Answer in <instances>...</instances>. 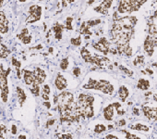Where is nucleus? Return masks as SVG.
<instances>
[{
    "label": "nucleus",
    "instance_id": "nucleus-35",
    "mask_svg": "<svg viewBox=\"0 0 157 139\" xmlns=\"http://www.w3.org/2000/svg\"><path fill=\"white\" fill-rule=\"evenodd\" d=\"M72 22H73V18L71 17H67L66 19V29L67 30H72Z\"/></svg>",
    "mask_w": 157,
    "mask_h": 139
},
{
    "label": "nucleus",
    "instance_id": "nucleus-46",
    "mask_svg": "<svg viewBox=\"0 0 157 139\" xmlns=\"http://www.w3.org/2000/svg\"><path fill=\"white\" fill-rule=\"evenodd\" d=\"M132 114L136 115V116H140V109H137V108H134L133 110H132Z\"/></svg>",
    "mask_w": 157,
    "mask_h": 139
},
{
    "label": "nucleus",
    "instance_id": "nucleus-6",
    "mask_svg": "<svg viewBox=\"0 0 157 139\" xmlns=\"http://www.w3.org/2000/svg\"><path fill=\"white\" fill-rule=\"evenodd\" d=\"M146 1H136V0H132V1H119L117 11L118 13H131L133 11H137L140 9L141 5H143Z\"/></svg>",
    "mask_w": 157,
    "mask_h": 139
},
{
    "label": "nucleus",
    "instance_id": "nucleus-17",
    "mask_svg": "<svg viewBox=\"0 0 157 139\" xmlns=\"http://www.w3.org/2000/svg\"><path fill=\"white\" fill-rule=\"evenodd\" d=\"M104 117L106 121H113L114 119V112H115V108H114V105L113 104H110L108 106H106L105 109H104Z\"/></svg>",
    "mask_w": 157,
    "mask_h": 139
},
{
    "label": "nucleus",
    "instance_id": "nucleus-18",
    "mask_svg": "<svg viewBox=\"0 0 157 139\" xmlns=\"http://www.w3.org/2000/svg\"><path fill=\"white\" fill-rule=\"evenodd\" d=\"M66 28V26L56 22L54 26H53V31L55 33V38L56 40H61L62 39V34H63V31L64 29Z\"/></svg>",
    "mask_w": 157,
    "mask_h": 139
},
{
    "label": "nucleus",
    "instance_id": "nucleus-23",
    "mask_svg": "<svg viewBox=\"0 0 157 139\" xmlns=\"http://www.w3.org/2000/svg\"><path fill=\"white\" fill-rule=\"evenodd\" d=\"M137 87H138L140 90L147 91V90L150 88V82H149V80H146V79H140V80L138 81Z\"/></svg>",
    "mask_w": 157,
    "mask_h": 139
},
{
    "label": "nucleus",
    "instance_id": "nucleus-31",
    "mask_svg": "<svg viewBox=\"0 0 157 139\" xmlns=\"http://www.w3.org/2000/svg\"><path fill=\"white\" fill-rule=\"evenodd\" d=\"M106 131V127L105 126V124H96L94 127V133H101Z\"/></svg>",
    "mask_w": 157,
    "mask_h": 139
},
{
    "label": "nucleus",
    "instance_id": "nucleus-42",
    "mask_svg": "<svg viewBox=\"0 0 157 139\" xmlns=\"http://www.w3.org/2000/svg\"><path fill=\"white\" fill-rule=\"evenodd\" d=\"M113 105H114V108H115V109L117 111L118 109H120V108H121V104L119 103V102H114V103H112Z\"/></svg>",
    "mask_w": 157,
    "mask_h": 139
},
{
    "label": "nucleus",
    "instance_id": "nucleus-33",
    "mask_svg": "<svg viewBox=\"0 0 157 139\" xmlns=\"http://www.w3.org/2000/svg\"><path fill=\"white\" fill-rule=\"evenodd\" d=\"M112 3H113V1H111V0H105V1H103V2L100 4V6H101L102 8H104L105 10H108L111 8Z\"/></svg>",
    "mask_w": 157,
    "mask_h": 139
},
{
    "label": "nucleus",
    "instance_id": "nucleus-30",
    "mask_svg": "<svg viewBox=\"0 0 157 139\" xmlns=\"http://www.w3.org/2000/svg\"><path fill=\"white\" fill-rule=\"evenodd\" d=\"M118 68H119L120 71H122L127 76H128V77H132V76H133V72L130 71V70H128V68H126V67H124V66H122V65H119Z\"/></svg>",
    "mask_w": 157,
    "mask_h": 139
},
{
    "label": "nucleus",
    "instance_id": "nucleus-36",
    "mask_svg": "<svg viewBox=\"0 0 157 139\" xmlns=\"http://www.w3.org/2000/svg\"><path fill=\"white\" fill-rule=\"evenodd\" d=\"M101 23V20L100 19H96V20H91V21H88L87 22V24L92 28V27H94V26H96V25H98V24H100Z\"/></svg>",
    "mask_w": 157,
    "mask_h": 139
},
{
    "label": "nucleus",
    "instance_id": "nucleus-29",
    "mask_svg": "<svg viewBox=\"0 0 157 139\" xmlns=\"http://www.w3.org/2000/svg\"><path fill=\"white\" fill-rule=\"evenodd\" d=\"M68 65H69V63H68V58H64L60 61L59 67H60V69L62 70V71H66V70L68 68Z\"/></svg>",
    "mask_w": 157,
    "mask_h": 139
},
{
    "label": "nucleus",
    "instance_id": "nucleus-4",
    "mask_svg": "<svg viewBox=\"0 0 157 139\" xmlns=\"http://www.w3.org/2000/svg\"><path fill=\"white\" fill-rule=\"evenodd\" d=\"M82 88L84 89H93V90H98L103 92L105 95H112L114 93L115 87L114 85L107 80H94V79H89L88 83L86 85H82Z\"/></svg>",
    "mask_w": 157,
    "mask_h": 139
},
{
    "label": "nucleus",
    "instance_id": "nucleus-3",
    "mask_svg": "<svg viewBox=\"0 0 157 139\" xmlns=\"http://www.w3.org/2000/svg\"><path fill=\"white\" fill-rule=\"evenodd\" d=\"M94 97L90 94H80L78 97V101L76 102V110L77 114L82 117L91 119L94 116Z\"/></svg>",
    "mask_w": 157,
    "mask_h": 139
},
{
    "label": "nucleus",
    "instance_id": "nucleus-38",
    "mask_svg": "<svg viewBox=\"0 0 157 139\" xmlns=\"http://www.w3.org/2000/svg\"><path fill=\"white\" fill-rule=\"evenodd\" d=\"M58 139H73L72 133H63V134H56Z\"/></svg>",
    "mask_w": 157,
    "mask_h": 139
},
{
    "label": "nucleus",
    "instance_id": "nucleus-9",
    "mask_svg": "<svg viewBox=\"0 0 157 139\" xmlns=\"http://www.w3.org/2000/svg\"><path fill=\"white\" fill-rule=\"evenodd\" d=\"M110 44L111 43L105 37H102L97 43H94L92 46L95 50L102 52L104 55H107L110 52Z\"/></svg>",
    "mask_w": 157,
    "mask_h": 139
},
{
    "label": "nucleus",
    "instance_id": "nucleus-49",
    "mask_svg": "<svg viewBox=\"0 0 157 139\" xmlns=\"http://www.w3.org/2000/svg\"><path fill=\"white\" fill-rule=\"evenodd\" d=\"M44 105L47 108V109H51V104L48 102V101H46V102H44Z\"/></svg>",
    "mask_w": 157,
    "mask_h": 139
},
{
    "label": "nucleus",
    "instance_id": "nucleus-47",
    "mask_svg": "<svg viewBox=\"0 0 157 139\" xmlns=\"http://www.w3.org/2000/svg\"><path fill=\"white\" fill-rule=\"evenodd\" d=\"M11 133H12V134L17 133V126L15 124H12V126H11Z\"/></svg>",
    "mask_w": 157,
    "mask_h": 139
},
{
    "label": "nucleus",
    "instance_id": "nucleus-28",
    "mask_svg": "<svg viewBox=\"0 0 157 139\" xmlns=\"http://www.w3.org/2000/svg\"><path fill=\"white\" fill-rule=\"evenodd\" d=\"M120 132H121L122 133L125 134L126 139H141L140 137H139V136H137L136 134H133V133L128 132L127 130H120Z\"/></svg>",
    "mask_w": 157,
    "mask_h": 139
},
{
    "label": "nucleus",
    "instance_id": "nucleus-50",
    "mask_svg": "<svg viewBox=\"0 0 157 139\" xmlns=\"http://www.w3.org/2000/svg\"><path fill=\"white\" fill-rule=\"evenodd\" d=\"M27 137H26V135H24V134H21V135H19V137H18V139H26Z\"/></svg>",
    "mask_w": 157,
    "mask_h": 139
},
{
    "label": "nucleus",
    "instance_id": "nucleus-41",
    "mask_svg": "<svg viewBox=\"0 0 157 139\" xmlns=\"http://www.w3.org/2000/svg\"><path fill=\"white\" fill-rule=\"evenodd\" d=\"M7 131H8V129H7L6 125L2 123V124H1V139H5L4 134L7 133Z\"/></svg>",
    "mask_w": 157,
    "mask_h": 139
},
{
    "label": "nucleus",
    "instance_id": "nucleus-40",
    "mask_svg": "<svg viewBox=\"0 0 157 139\" xmlns=\"http://www.w3.org/2000/svg\"><path fill=\"white\" fill-rule=\"evenodd\" d=\"M72 73H73V75L74 76H76V77H78L81 75V68L80 67H75V68H73V70H72Z\"/></svg>",
    "mask_w": 157,
    "mask_h": 139
},
{
    "label": "nucleus",
    "instance_id": "nucleus-15",
    "mask_svg": "<svg viewBox=\"0 0 157 139\" xmlns=\"http://www.w3.org/2000/svg\"><path fill=\"white\" fill-rule=\"evenodd\" d=\"M23 78H24V83L27 85H32L33 86V85H35V74H34V72H31V71H28V70H25Z\"/></svg>",
    "mask_w": 157,
    "mask_h": 139
},
{
    "label": "nucleus",
    "instance_id": "nucleus-14",
    "mask_svg": "<svg viewBox=\"0 0 157 139\" xmlns=\"http://www.w3.org/2000/svg\"><path fill=\"white\" fill-rule=\"evenodd\" d=\"M34 74H35V85H42L46 79V73L44 70L40 68H35L34 70Z\"/></svg>",
    "mask_w": 157,
    "mask_h": 139
},
{
    "label": "nucleus",
    "instance_id": "nucleus-2",
    "mask_svg": "<svg viewBox=\"0 0 157 139\" xmlns=\"http://www.w3.org/2000/svg\"><path fill=\"white\" fill-rule=\"evenodd\" d=\"M57 109L60 114V122H78L80 116L77 114L76 103L74 102V95L69 91H62L58 95Z\"/></svg>",
    "mask_w": 157,
    "mask_h": 139
},
{
    "label": "nucleus",
    "instance_id": "nucleus-7",
    "mask_svg": "<svg viewBox=\"0 0 157 139\" xmlns=\"http://www.w3.org/2000/svg\"><path fill=\"white\" fill-rule=\"evenodd\" d=\"M147 26L148 35L151 36L154 46H157V10H155L154 14L148 19Z\"/></svg>",
    "mask_w": 157,
    "mask_h": 139
},
{
    "label": "nucleus",
    "instance_id": "nucleus-26",
    "mask_svg": "<svg viewBox=\"0 0 157 139\" xmlns=\"http://www.w3.org/2000/svg\"><path fill=\"white\" fill-rule=\"evenodd\" d=\"M10 54V50H9V48L2 43L1 44V50H0V57H1V58H7Z\"/></svg>",
    "mask_w": 157,
    "mask_h": 139
},
{
    "label": "nucleus",
    "instance_id": "nucleus-13",
    "mask_svg": "<svg viewBox=\"0 0 157 139\" xmlns=\"http://www.w3.org/2000/svg\"><path fill=\"white\" fill-rule=\"evenodd\" d=\"M142 111L145 117L150 120L157 121V108H150V107H142Z\"/></svg>",
    "mask_w": 157,
    "mask_h": 139
},
{
    "label": "nucleus",
    "instance_id": "nucleus-54",
    "mask_svg": "<svg viewBox=\"0 0 157 139\" xmlns=\"http://www.w3.org/2000/svg\"><path fill=\"white\" fill-rule=\"evenodd\" d=\"M49 52L50 53H53V48H49Z\"/></svg>",
    "mask_w": 157,
    "mask_h": 139
},
{
    "label": "nucleus",
    "instance_id": "nucleus-21",
    "mask_svg": "<svg viewBox=\"0 0 157 139\" xmlns=\"http://www.w3.org/2000/svg\"><path fill=\"white\" fill-rule=\"evenodd\" d=\"M129 128L132 130L139 131V132H146L147 133L150 131L149 126H147L146 124H142V123H135V124L129 125Z\"/></svg>",
    "mask_w": 157,
    "mask_h": 139
},
{
    "label": "nucleus",
    "instance_id": "nucleus-34",
    "mask_svg": "<svg viewBox=\"0 0 157 139\" xmlns=\"http://www.w3.org/2000/svg\"><path fill=\"white\" fill-rule=\"evenodd\" d=\"M31 92L36 97L40 96V85H33V87H31Z\"/></svg>",
    "mask_w": 157,
    "mask_h": 139
},
{
    "label": "nucleus",
    "instance_id": "nucleus-39",
    "mask_svg": "<svg viewBox=\"0 0 157 139\" xmlns=\"http://www.w3.org/2000/svg\"><path fill=\"white\" fill-rule=\"evenodd\" d=\"M11 62H12V65L16 67V70H18V69H20L21 67V62L20 60H18L16 58H12Z\"/></svg>",
    "mask_w": 157,
    "mask_h": 139
},
{
    "label": "nucleus",
    "instance_id": "nucleus-24",
    "mask_svg": "<svg viewBox=\"0 0 157 139\" xmlns=\"http://www.w3.org/2000/svg\"><path fill=\"white\" fill-rule=\"evenodd\" d=\"M81 56H82V58H83V60L85 62H87V63H90L91 62V59H92L93 55L90 53L89 50L86 49V47H82L81 49Z\"/></svg>",
    "mask_w": 157,
    "mask_h": 139
},
{
    "label": "nucleus",
    "instance_id": "nucleus-22",
    "mask_svg": "<svg viewBox=\"0 0 157 139\" xmlns=\"http://www.w3.org/2000/svg\"><path fill=\"white\" fill-rule=\"evenodd\" d=\"M91 27L87 24V22H83L81 25V28H80V34H83V35H92L93 33L90 31Z\"/></svg>",
    "mask_w": 157,
    "mask_h": 139
},
{
    "label": "nucleus",
    "instance_id": "nucleus-11",
    "mask_svg": "<svg viewBox=\"0 0 157 139\" xmlns=\"http://www.w3.org/2000/svg\"><path fill=\"white\" fill-rule=\"evenodd\" d=\"M55 85L56 87L60 90V91H63L65 90L67 87V79L61 74V73H57L56 77V80H55Z\"/></svg>",
    "mask_w": 157,
    "mask_h": 139
},
{
    "label": "nucleus",
    "instance_id": "nucleus-20",
    "mask_svg": "<svg viewBox=\"0 0 157 139\" xmlns=\"http://www.w3.org/2000/svg\"><path fill=\"white\" fill-rule=\"evenodd\" d=\"M128 96H129V91H128V89L126 86H124V85L120 86L119 89H118V97H119L120 100H121L122 102H125Z\"/></svg>",
    "mask_w": 157,
    "mask_h": 139
},
{
    "label": "nucleus",
    "instance_id": "nucleus-51",
    "mask_svg": "<svg viewBox=\"0 0 157 139\" xmlns=\"http://www.w3.org/2000/svg\"><path fill=\"white\" fill-rule=\"evenodd\" d=\"M153 100H154L155 102H157V94H154V95H153Z\"/></svg>",
    "mask_w": 157,
    "mask_h": 139
},
{
    "label": "nucleus",
    "instance_id": "nucleus-16",
    "mask_svg": "<svg viewBox=\"0 0 157 139\" xmlns=\"http://www.w3.org/2000/svg\"><path fill=\"white\" fill-rule=\"evenodd\" d=\"M18 38L21 40L24 45H28L32 42V35L29 34V30L27 28H23L21 30V33L18 34Z\"/></svg>",
    "mask_w": 157,
    "mask_h": 139
},
{
    "label": "nucleus",
    "instance_id": "nucleus-8",
    "mask_svg": "<svg viewBox=\"0 0 157 139\" xmlns=\"http://www.w3.org/2000/svg\"><path fill=\"white\" fill-rule=\"evenodd\" d=\"M30 15L26 19V23H34L40 21L42 16V7L39 5H32L29 8Z\"/></svg>",
    "mask_w": 157,
    "mask_h": 139
},
{
    "label": "nucleus",
    "instance_id": "nucleus-10",
    "mask_svg": "<svg viewBox=\"0 0 157 139\" xmlns=\"http://www.w3.org/2000/svg\"><path fill=\"white\" fill-rule=\"evenodd\" d=\"M154 45H153V42L151 38L150 35H147V37L145 38L144 40V44H143V48H144V51L146 52V54L149 56V57H151L153 52H154Z\"/></svg>",
    "mask_w": 157,
    "mask_h": 139
},
{
    "label": "nucleus",
    "instance_id": "nucleus-44",
    "mask_svg": "<svg viewBox=\"0 0 157 139\" xmlns=\"http://www.w3.org/2000/svg\"><path fill=\"white\" fill-rule=\"evenodd\" d=\"M117 126H124V125H126V121H125V119L119 120V121L117 122Z\"/></svg>",
    "mask_w": 157,
    "mask_h": 139
},
{
    "label": "nucleus",
    "instance_id": "nucleus-53",
    "mask_svg": "<svg viewBox=\"0 0 157 139\" xmlns=\"http://www.w3.org/2000/svg\"><path fill=\"white\" fill-rule=\"evenodd\" d=\"M152 66H153V67H156V68H157V61H156V62H154V63L152 64Z\"/></svg>",
    "mask_w": 157,
    "mask_h": 139
},
{
    "label": "nucleus",
    "instance_id": "nucleus-27",
    "mask_svg": "<svg viewBox=\"0 0 157 139\" xmlns=\"http://www.w3.org/2000/svg\"><path fill=\"white\" fill-rule=\"evenodd\" d=\"M144 60H145L144 56H142V55L137 56L134 58V60H133V65L135 67H137V66H142V65H144Z\"/></svg>",
    "mask_w": 157,
    "mask_h": 139
},
{
    "label": "nucleus",
    "instance_id": "nucleus-45",
    "mask_svg": "<svg viewBox=\"0 0 157 139\" xmlns=\"http://www.w3.org/2000/svg\"><path fill=\"white\" fill-rule=\"evenodd\" d=\"M104 139H120V138H118L117 136H116L114 134H107Z\"/></svg>",
    "mask_w": 157,
    "mask_h": 139
},
{
    "label": "nucleus",
    "instance_id": "nucleus-1",
    "mask_svg": "<svg viewBox=\"0 0 157 139\" xmlns=\"http://www.w3.org/2000/svg\"><path fill=\"white\" fill-rule=\"evenodd\" d=\"M137 22L138 19L135 16H126L113 20V25L110 31L112 42L117 46L129 45Z\"/></svg>",
    "mask_w": 157,
    "mask_h": 139
},
{
    "label": "nucleus",
    "instance_id": "nucleus-25",
    "mask_svg": "<svg viewBox=\"0 0 157 139\" xmlns=\"http://www.w3.org/2000/svg\"><path fill=\"white\" fill-rule=\"evenodd\" d=\"M51 93V88L48 85H44L42 90V98L45 101L49 100V95Z\"/></svg>",
    "mask_w": 157,
    "mask_h": 139
},
{
    "label": "nucleus",
    "instance_id": "nucleus-5",
    "mask_svg": "<svg viewBox=\"0 0 157 139\" xmlns=\"http://www.w3.org/2000/svg\"><path fill=\"white\" fill-rule=\"evenodd\" d=\"M11 72L9 68L7 71L4 70L3 64L0 65V90H1V99L3 102H8V95H9V85H8V75Z\"/></svg>",
    "mask_w": 157,
    "mask_h": 139
},
{
    "label": "nucleus",
    "instance_id": "nucleus-48",
    "mask_svg": "<svg viewBox=\"0 0 157 139\" xmlns=\"http://www.w3.org/2000/svg\"><path fill=\"white\" fill-rule=\"evenodd\" d=\"M149 74V75H152L153 74V71H151V69H149V68H146V74Z\"/></svg>",
    "mask_w": 157,
    "mask_h": 139
},
{
    "label": "nucleus",
    "instance_id": "nucleus-55",
    "mask_svg": "<svg viewBox=\"0 0 157 139\" xmlns=\"http://www.w3.org/2000/svg\"><path fill=\"white\" fill-rule=\"evenodd\" d=\"M93 3H94V1H89L88 2V4H93Z\"/></svg>",
    "mask_w": 157,
    "mask_h": 139
},
{
    "label": "nucleus",
    "instance_id": "nucleus-43",
    "mask_svg": "<svg viewBox=\"0 0 157 139\" xmlns=\"http://www.w3.org/2000/svg\"><path fill=\"white\" fill-rule=\"evenodd\" d=\"M55 122H56V120H55V119L49 120V121H48L46 122V125H45V127H46V128H48L49 126H52V125H53V124H54Z\"/></svg>",
    "mask_w": 157,
    "mask_h": 139
},
{
    "label": "nucleus",
    "instance_id": "nucleus-12",
    "mask_svg": "<svg viewBox=\"0 0 157 139\" xmlns=\"http://www.w3.org/2000/svg\"><path fill=\"white\" fill-rule=\"evenodd\" d=\"M9 32V21L4 11H0V33L1 34H7Z\"/></svg>",
    "mask_w": 157,
    "mask_h": 139
},
{
    "label": "nucleus",
    "instance_id": "nucleus-52",
    "mask_svg": "<svg viewBox=\"0 0 157 139\" xmlns=\"http://www.w3.org/2000/svg\"><path fill=\"white\" fill-rule=\"evenodd\" d=\"M150 95H151V92H148V93H146V94H145V96H146V97H149Z\"/></svg>",
    "mask_w": 157,
    "mask_h": 139
},
{
    "label": "nucleus",
    "instance_id": "nucleus-37",
    "mask_svg": "<svg viewBox=\"0 0 157 139\" xmlns=\"http://www.w3.org/2000/svg\"><path fill=\"white\" fill-rule=\"evenodd\" d=\"M94 11H96V12H98L100 14H103V15H107V13H108V10H105L101 6H98V7L94 8Z\"/></svg>",
    "mask_w": 157,
    "mask_h": 139
},
{
    "label": "nucleus",
    "instance_id": "nucleus-19",
    "mask_svg": "<svg viewBox=\"0 0 157 139\" xmlns=\"http://www.w3.org/2000/svg\"><path fill=\"white\" fill-rule=\"evenodd\" d=\"M16 91H17V96H18V100H19V103H20V106L22 107L24 102L26 101V98H27V96L24 92V90L20 87V86H17L16 88Z\"/></svg>",
    "mask_w": 157,
    "mask_h": 139
},
{
    "label": "nucleus",
    "instance_id": "nucleus-32",
    "mask_svg": "<svg viewBox=\"0 0 157 139\" xmlns=\"http://www.w3.org/2000/svg\"><path fill=\"white\" fill-rule=\"evenodd\" d=\"M70 42H71V44H72L73 46H81V45H82V37H81V35H78V36L76 37V38H71Z\"/></svg>",
    "mask_w": 157,
    "mask_h": 139
}]
</instances>
